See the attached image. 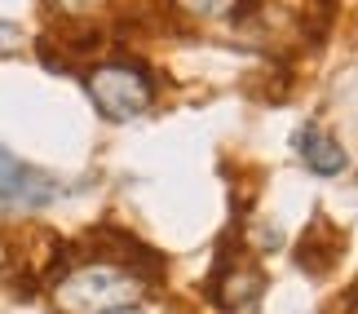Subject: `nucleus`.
<instances>
[{
  "mask_svg": "<svg viewBox=\"0 0 358 314\" xmlns=\"http://www.w3.org/2000/svg\"><path fill=\"white\" fill-rule=\"evenodd\" d=\"M146 283L133 279L129 270L120 266H80L66 279H58L53 288V306L62 314H111L137 301Z\"/></svg>",
  "mask_w": 358,
  "mask_h": 314,
  "instance_id": "nucleus-1",
  "label": "nucleus"
},
{
  "mask_svg": "<svg viewBox=\"0 0 358 314\" xmlns=\"http://www.w3.org/2000/svg\"><path fill=\"white\" fill-rule=\"evenodd\" d=\"M85 89H89L93 106H98L106 120H115V124L146 115L150 102H155V80H150V71L137 58H120V62L93 66V71L85 76Z\"/></svg>",
  "mask_w": 358,
  "mask_h": 314,
  "instance_id": "nucleus-2",
  "label": "nucleus"
},
{
  "mask_svg": "<svg viewBox=\"0 0 358 314\" xmlns=\"http://www.w3.org/2000/svg\"><path fill=\"white\" fill-rule=\"evenodd\" d=\"M261 297H266V270H261L257 252H248L239 239L226 235L222 248H217L213 275H208V301L226 314H243Z\"/></svg>",
  "mask_w": 358,
  "mask_h": 314,
  "instance_id": "nucleus-3",
  "label": "nucleus"
},
{
  "mask_svg": "<svg viewBox=\"0 0 358 314\" xmlns=\"http://www.w3.org/2000/svg\"><path fill=\"white\" fill-rule=\"evenodd\" d=\"M58 199V177L36 169V164H22L18 155H9L0 146V204H13V208H45V204Z\"/></svg>",
  "mask_w": 358,
  "mask_h": 314,
  "instance_id": "nucleus-4",
  "label": "nucleus"
},
{
  "mask_svg": "<svg viewBox=\"0 0 358 314\" xmlns=\"http://www.w3.org/2000/svg\"><path fill=\"white\" fill-rule=\"evenodd\" d=\"M341 252H345V230L332 226L319 213L306 226L301 243H296V266H301V275H310V279H327V275H332V266L341 262Z\"/></svg>",
  "mask_w": 358,
  "mask_h": 314,
  "instance_id": "nucleus-5",
  "label": "nucleus"
},
{
  "mask_svg": "<svg viewBox=\"0 0 358 314\" xmlns=\"http://www.w3.org/2000/svg\"><path fill=\"white\" fill-rule=\"evenodd\" d=\"M296 151L301 159H306V169L310 173H319V177H336V173H345V146H341L332 133H323L319 124H306L296 133Z\"/></svg>",
  "mask_w": 358,
  "mask_h": 314,
  "instance_id": "nucleus-6",
  "label": "nucleus"
},
{
  "mask_svg": "<svg viewBox=\"0 0 358 314\" xmlns=\"http://www.w3.org/2000/svg\"><path fill=\"white\" fill-rule=\"evenodd\" d=\"M53 9L62 13V18H76V22H89L93 18V9H102L106 0H49Z\"/></svg>",
  "mask_w": 358,
  "mask_h": 314,
  "instance_id": "nucleus-7",
  "label": "nucleus"
},
{
  "mask_svg": "<svg viewBox=\"0 0 358 314\" xmlns=\"http://www.w3.org/2000/svg\"><path fill=\"white\" fill-rule=\"evenodd\" d=\"M177 5H182L186 13H199V18H208V13H222L230 0H177Z\"/></svg>",
  "mask_w": 358,
  "mask_h": 314,
  "instance_id": "nucleus-8",
  "label": "nucleus"
},
{
  "mask_svg": "<svg viewBox=\"0 0 358 314\" xmlns=\"http://www.w3.org/2000/svg\"><path fill=\"white\" fill-rule=\"evenodd\" d=\"M261 9V0H230V18L243 22V18H252V13Z\"/></svg>",
  "mask_w": 358,
  "mask_h": 314,
  "instance_id": "nucleus-9",
  "label": "nucleus"
},
{
  "mask_svg": "<svg viewBox=\"0 0 358 314\" xmlns=\"http://www.w3.org/2000/svg\"><path fill=\"white\" fill-rule=\"evenodd\" d=\"M341 314H358V283L350 288V297H345V310H341Z\"/></svg>",
  "mask_w": 358,
  "mask_h": 314,
  "instance_id": "nucleus-10",
  "label": "nucleus"
},
{
  "mask_svg": "<svg viewBox=\"0 0 358 314\" xmlns=\"http://www.w3.org/2000/svg\"><path fill=\"white\" fill-rule=\"evenodd\" d=\"M9 266V248H5V239H0V270Z\"/></svg>",
  "mask_w": 358,
  "mask_h": 314,
  "instance_id": "nucleus-11",
  "label": "nucleus"
},
{
  "mask_svg": "<svg viewBox=\"0 0 358 314\" xmlns=\"http://www.w3.org/2000/svg\"><path fill=\"white\" fill-rule=\"evenodd\" d=\"M111 314H142V310H133V306H124V310H111Z\"/></svg>",
  "mask_w": 358,
  "mask_h": 314,
  "instance_id": "nucleus-12",
  "label": "nucleus"
}]
</instances>
